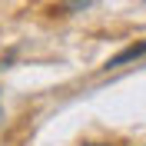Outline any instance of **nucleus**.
Segmentation results:
<instances>
[{
	"instance_id": "nucleus-1",
	"label": "nucleus",
	"mask_w": 146,
	"mask_h": 146,
	"mask_svg": "<svg viewBox=\"0 0 146 146\" xmlns=\"http://www.w3.org/2000/svg\"><path fill=\"white\" fill-rule=\"evenodd\" d=\"M139 56H146V40H143V43L126 46V50H119L116 56H110V60H106V70H113V66H123V63H129V60H139Z\"/></svg>"
},
{
	"instance_id": "nucleus-2",
	"label": "nucleus",
	"mask_w": 146,
	"mask_h": 146,
	"mask_svg": "<svg viewBox=\"0 0 146 146\" xmlns=\"http://www.w3.org/2000/svg\"><path fill=\"white\" fill-rule=\"evenodd\" d=\"M83 146H110V143H83Z\"/></svg>"
}]
</instances>
